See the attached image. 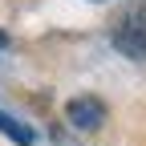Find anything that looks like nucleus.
I'll list each match as a JSON object with an SVG mask.
<instances>
[{
	"mask_svg": "<svg viewBox=\"0 0 146 146\" xmlns=\"http://www.w3.org/2000/svg\"><path fill=\"white\" fill-rule=\"evenodd\" d=\"M114 49L130 61H146V12H126L114 25Z\"/></svg>",
	"mask_w": 146,
	"mask_h": 146,
	"instance_id": "1",
	"label": "nucleus"
},
{
	"mask_svg": "<svg viewBox=\"0 0 146 146\" xmlns=\"http://www.w3.org/2000/svg\"><path fill=\"white\" fill-rule=\"evenodd\" d=\"M65 118H69V126L73 130H98V126L106 122V106L98 102V98H73L69 106H65Z\"/></svg>",
	"mask_w": 146,
	"mask_h": 146,
	"instance_id": "2",
	"label": "nucleus"
},
{
	"mask_svg": "<svg viewBox=\"0 0 146 146\" xmlns=\"http://www.w3.org/2000/svg\"><path fill=\"white\" fill-rule=\"evenodd\" d=\"M0 134H8L16 146H33V130H29V126H21L12 114H4V110H0Z\"/></svg>",
	"mask_w": 146,
	"mask_h": 146,
	"instance_id": "3",
	"label": "nucleus"
},
{
	"mask_svg": "<svg viewBox=\"0 0 146 146\" xmlns=\"http://www.w3.org/2000/svg\"><path fill=\"white\" fill-rule=\"evenodd\" d=\"M4 45H8V36H4V33H0V49H4Z\"/></svg>",
	"mask_w": 146,
	"mask_h": 146,
	"instance_id": "4",
	"label": "nucleus"
}]
</instances>
